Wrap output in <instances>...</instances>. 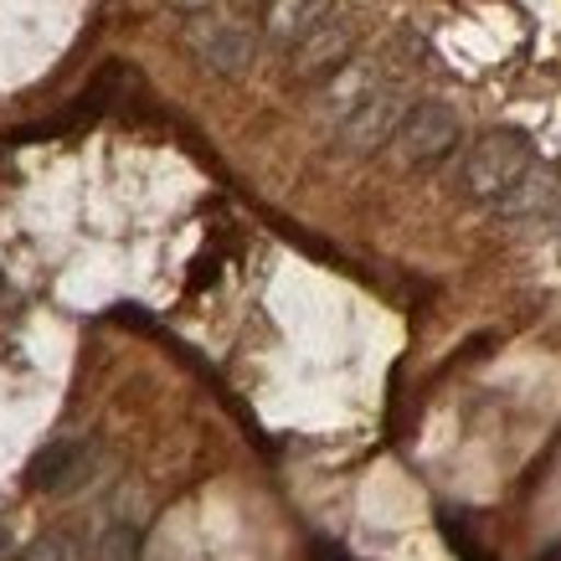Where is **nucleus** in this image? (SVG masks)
<instances>
[{
  "instance_id": "f257e3e1",
  "label": "nucleus",
  "mask_w": 561,
  "mask_h": 561,
  "mask_svg": "<svg viewBox=\"0 0 561 561\" xmlns=\"http://www.w3.org/2000/svg\"><path fill=\"white\" fill-rule=\"evenodd\" d=\"M536 165H541V160L530 154V145L520 135H484L474 150L463 154V191H469L479 206L500 211Z\"/></svg>"
},
{
  "instance_id": "f03ea898",
  "label": "nucleus",
  "mask_w": 561,
  "mask_h": 561,
  "mask_svg": "<svg viewBox=\"0 0 561 561\" xmlns=\"http://www.w3.org/2000/svg\"><path fill=\"white\" fill-rule=\"evenodd\" d=\"M459 114L448 108V103L438 99H423V103H408V114H402V124H397V150H402V160H412V165H438V160H448V154L459 150Z\"/></svg>"
},
{
  "instance_id": "7ed1b4c3",
  "label": "nucleus",
  "mask_w": 561,
  "mask_h": 561,
  "mask_svg": "<svg viewBox=\"0 0 561 561\" xmlns=\"http://www.w3.org/2000/svg\"><path fill=\"white\" fill-rule=\"evenodd\" d=\"M402 99L381 83H360L341 108V139L345 145H356V150H376V145H387L397 139V124H402Z\"/></svg>"
},
{
  "instance_id": "20e7f679",
  "label": "nucleus",
  "mask_w": 561,
  "mask_h": 561,
  "mask_svg": "<svg viewBox=\"0 0 561 561\" xmlns=\"http://www.w3.org/2000/svg\"><path fill=\"white\" fill-rule=\"evenodd\" d=\"M88 469H93V448L83 438H57L32 459V484L47 494H68L88 479Z\"/></svg>"
},
{
  "instance_id": "39448f33",
  "label": "nucleus",
  "mask_w": 561,
  "mask_h": 561,
  "mask_svg": "<svg viewBox=\"0 0 561 561\" xmlns=\"http://www.w3.org/2000/svg\"><path fill=\"white\" fill-rule=\"evenodd\" d=\"M196 51H202V62L211 72L238 78V72L253 62V36L242 32L238 21H202V26H196Z\"/></svg>"
},
{
  "instance_id": "423d86ee",
  "label": "nucleus",
  "mask_w": 561,
  "mask_h": 561,
  "mask_svg": "<svg viewBox=\"0 0 561 561\" xmlns=\"http://www.w3.org/2000/svg\"><path fill=\"white\" fill-rule=\"evenodd\" d=\"M330 21H341L335 0H284V5H278V21H273V32H278V42L294 51V47H305L314 32H324Z\"/></svg>"
},
{
  "instance_id": "0eeeda50",
  "label": "nucleus",
  "mask_w": 561,
  "mask_h": 561,
  "mask_svg": "<svg viewBox=\"0 0 561 561\" xmlns=\"http://www.w3.org/2000/svg\"><path fill=\"white\" fill-rule=\"evenodd\" d=\"M108 561H135V536H129V530H114V536H108Z\"/></svg>"
},
{
  "instance_id": "6e6552de",
  "label": "nucleus",
  "mask_w": 561,
  "mask_h": 561,
  "mask_svg": "<svg viewBox=\"0 0 561 561\" xmlns=\"http://www.w3.org/2000/svg\"><path fill=\"white\" fill-rule=\"evenodd\" d=\"M68 551H72L68 541H42V546H36V561H72Z\"/></svg>"
}]
</instances>
